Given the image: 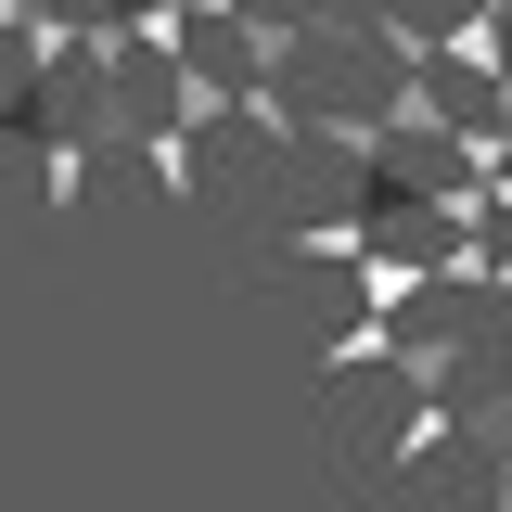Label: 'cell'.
Returning <instances> with one entry per match:
<instances>
[{
  "label": "cell",
  "instance_id": "6da1fadb",
  "mask_svg": "<svg viewBox=\"0 0 512 512\" xmlns=\"http://www.w3.org/2000/svg\"><path fill=\"white\" fill-rule=\"evenodd\" d=\"M295 256H320V269H359V256H372V218H359V205H346V218H308V231H295Z\"/></svg>",
  "mask_w": 512,
  "mask_h": 512
}]
</instances>
